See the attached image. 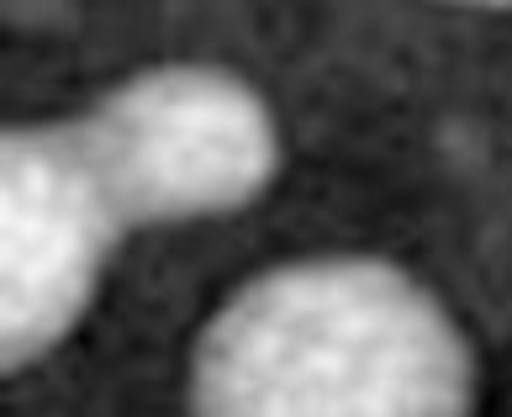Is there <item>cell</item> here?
Segmentation results:
<instances>
[{"label":"cell","instance_id":"obj_2","mask_svg":"<svg viewBox=\"0 0 512 417\" xmlns=\"http://www.w3.org/2000/svg\"><path fill=\"white\" fill-rule=\"evenodd\" d=\"M69 127L122 227L243 212L280 169L270 106L217 64L143 69Z\"/></svg>","mask_w":512,"mask_h":417},{"label":"cell","instance_id":"obj_3","mask_svg":"<svg viewBox=\"0 0 512 417\" xmlns=\"http://www.w3.org/2000/svg\"><path fill=\"white\" fill-rule=\"evenodd\" d=\"M122 217L69 122L0 138V359L27 370L59 349L101 286Z\"/></svg>","mask_w":512,"mask_h":417},{"label":"cell","instance_id":"obj_1","mask_svg":"<svg viewBox=\"0 0 512 417\" xmlns=\"http://www.w3.org/2000/svg\"><path fill=\"white\" fill-rule=\"evenodd\" d=\"M476 359L439 296L386 259L249 280L201 328L196 417H470Z\"/></svg>","mask_w":512,"mask_h":417}]
</instances>
